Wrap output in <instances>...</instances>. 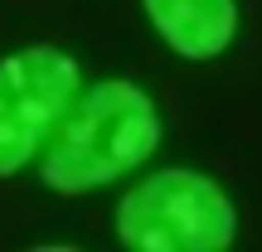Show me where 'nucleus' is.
I'll return each instance as SVG.
<instances>
[{"label":"nucleus","mask_w":262,"mask_h":252,"mask_svg":"<svg viewBox=\"0 0 262 252\" xmlns=\"http://www.w3.org/2000/svg\"><path fill=\"white\" fill-rule=\"evenodd\" d=\"M160 146V112L146 87L126 78H102L58 117L44 150L39 179L54 194H93L146 165Z\"/></svg>","instance_id":"obj_1"},{"label":"nucleus","mask_w":262,"mask_h":252,"mask_svg":"<svg viewBox=\"0 0 262 252\" xmlns=\"http://www.w3.org/2000/svg\"><path fill=\"white\" fill-rule=\"evenodd\" d=\"M117 238L141 252H224L238 238V209L219 179L170 165L122 194Z\"/></svg>","instance_id":"obj_2"},{"label":"nucleus","mask_w":262,"mask_h":252,"mask_svg":"<svg viewBox=\"0 0 262 252\" xmlns=\"http://www.w3.org/2000/svg\"><path fill=\"white\" fill-rule=\"evenodd\" d=\"M83 68L68 49L29 44L0 58V179L25 170L78 97Z\"/></svg>","instance_id":"obj_3"},{"label":"nucleus","mask_w":262,"mask_h":252,"mask_svg":"<svg viewBox=\"0 0 262 252\" xmlns=\"http://www.w3.org/2000/svg\"><path fill=\"white\" fill-rule=\"evenodd\" d=\"M141 5L160 44L189 63L228 54V44L238 39V0H141Z\"/></svg>","instance_id":"obj_4"}]
</instances>
